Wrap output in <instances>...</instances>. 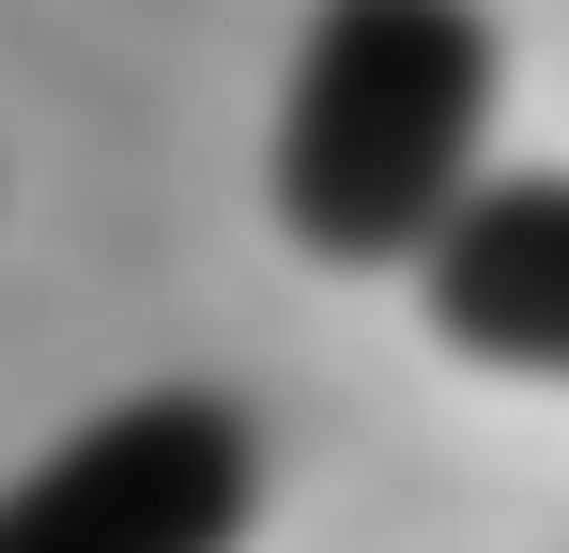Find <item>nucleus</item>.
Returning <instances> with one entry per match:
<instances>
[{
  "label": "nucleus",
  "instance_id": "3",
  "mask_svg": "<svg viewBox=\"0 0 569 553\" xmlns=\"http://www.w3.org/2000/svg\"><path fill=\"white\" fill-rule=\"evenodd\" d=\"M431 339L508 384H569V170H492L416 262Z\"/></svg>",
  "mask_w": 569,
  "mask_h": 553
},
{
  "label": "nucleus",
  "instance_id": "1",
  "mask_svg": "<svg viewBox=\"0 0 569 553\" xmlns=\"http://www.w3.org/2000/svg\"><path fill=\"white\" fill-rule=\"evenodd\" d=\"M492 16L477 0H308L278 78V231L323 276L431 262V231L492 184Z\"/></svg>",
  "mask_w": 569,
  "mask_h": 553
},
{
  "label": "nucleus",
  "instance_id": "2",
  "mask_svg": "<svg viewBox=\"0 0 569 553\" xmlns=\"http://www.w3.org/2000/svg\"><path fill=\"white\" fill-rule=\"evenodd\" d=\"M262 415L231 384H139L0 476V553H247Z\"/></svg>",
  "mask_w": 569,
  "mask_h": 553
}]
</instances>
